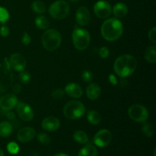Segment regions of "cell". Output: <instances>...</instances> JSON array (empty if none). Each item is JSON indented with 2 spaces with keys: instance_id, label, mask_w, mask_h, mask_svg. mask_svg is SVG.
I'll list each match as a JSON object with an SVG mask.
<instances>
[{
  "instance_id": "9",
  "label": "cell",
  "mask_w": 156,
  "mask_h": 156,
  "mask_svg": "<svg viewBox=\"0 0 156 156\" xmlns=\"http://www.w3.org/2000/svg\"><path fill=\"white\" fill-rule=\"evenodd\" d=\"M16 111L18 117L24 121L27 122L33 120L34 112L30 105L24 102H18L16 105Z\"/></svg>"
},
{
  "instance_id": "24",
  "label": "cell",
  "mask_w": 156,
  "mask_h": 156,
  "mask_svg": "<svg viewBox=\"0 0 156 156\" xmlns=\"http://www.w3.org/2000/svg\"><path fill=\"white\" fill-rule=\"evenodd\" d=\"M73 139L79 144H86L88 142V136L86 133L82 130H77L73 134Z\"/></svg>"
},
{
  "instance_id": "21",
  "label": "cell",
  "mask_w": 156,
  "mask_h": 156,
  "mask_svg": "<svg viewBox=\"0 0 156 156\" xmlns=\"http://www.w3.org/2000/svg\"><path fill=\"white\" fill-rule=\"evenodd\" d=\"M144 57L147 62L155 63L156 62V46H150L145 50Z\"/></svg>"
},
{
  "instance_id": "13",
  "label": "cell",
  "mask_w": 156,
  "mask_h": 156,
  "mask_svg": "<svg viewBox=\"0 0 156 156\" xmlns=\"http://www.w3.org/2000/svg\"><path fill=\"white\" fill-rule=\"evenodd\" d=\"M76 22L81 26H87L91 20L90 12L88 8L85 6H81L78 9L76 13Z\"/></svg>"
},
{
  "instance_id": "6",
  "label": "cell",
  "mask_w": 156,
  "mask_h": 156,
  "mask_svg": "<svg viewBox=\"0 0 156 156\" xmlns=\"http://www.w3.org/2000/svg\"><path fill=\"white\" fill-rule=\"evenodd\" d=\"M69 5L64 0L54 2L49 8V14L56 20H62L68 16L69 13Z\"/></svg>"
},
{
  "instance_id": "22",
  "label": "cell",
  "mask_w": 156,
  "mask_h": 156,
  "mask_svg": "<svg viewBox=\"0 0 156 156\" xmlns=\"http://www.w3.org/2000/svg\"><path fill=\"white\" fill-rule=\"evenodd\" d=\"M87 119H88V121L92 125H98L101 122V116L98 111L94 110L88 111Z\"/></svg>"
},
{
  "instance_id": "4",
  "label": "cell",
  "mask_w": 156,
  "mask_h": 156,
  "mask_svg": "<svg viewBox=\"0 0 156 156\" xmlns=\"http://www.w3.org/2000/svg\"><path fill=\"white\" fill-rule=\"evenodd\" d=\"M63 114L67 119L71 120L81 118L85 113V107L79 101H71L65 105Z\"/></svg>"
},
{
  "instance_id": "18",
  "label": "cell",
  "mask_w": 156,
  "mask_h": 156,
  "mask_svg": "<svg viewBox=\"0 0 156 156\" xmlns=\"http://www.w3.org/2000/svg\"><path fill=\"white\" fill-rule=\"evenodd\" d=\"M112 12L116 18H122L127 15L128 7L126 4L123 2L117 3L113 8Z\"/></svg>"
},
{
  "instance_id": "15",
  "label": "cell",
  "mask_w": 156,
  "mask_h": 156,
  "mask_svg": "<svg viewBox=\"0 0 156 156\" xmlns=\"http://www.w3.org/2000/svg\"><path fill=\"white\" fill-rule=\"evenodd\" d=\"M41 126L44 130L53 132V131H56L59 129V126H60V121L57 117L50 116L43 120Z\"/></svg>"
},
{
  "instance_id": "29",
  "label": "cell",
  "mask_w": 156,
  "mask_h": 156,
  "mask_svg": "<svg viewBox=\"0 0 156 156\" xmlns=\"http://www.w3.org/2000/svg\"><path fill=\"white\" fill-rule=\"evenodd\" d=\"M8 152L12 155H16L19 152V146L15 142H11L7 145Z\"/></svg>"
},
{
  "instance_id": "37",
  "label": "cell",
  "mask_w": 156,
  "mask_h": 156,
  "mask_svg": "<svg viewBox=\"0 0 156 156\" xmlns=\"http://www.w3.org/2000/svg\"><path fill=\"white\" fill-rule=\"evenodd\" d=\"M108 80L111 82V85H117V83H118V80H117V77L114 74L109 75V76H108Z\"/></svg>"
},
{
  "instance_id": "39",
  "label": "cell",
  "mask_w": 156,
  "mask_h": 156,
  "mask_svg": "<svg viewBox=\"0 0 156 156\" xmlns=\"http://www.w3.org/2000/svg\"><path fill=\"white\" fill-rule=\"evenodd\" d=\"M6 116H7L8 118L10 119V120H13V119H15V114H14L13 112H11L10 111H7V114H6Z\"/></svg>"
},
{
  "instance_id": "43",
  "label": "cell",
  "mask_w": 156,
  "mask_h": 156,
  "mask_svg": "<svg viewBox=\"0 0 156 156\" xmlns=\"http://www.w3.org/2000/svg\"><path fill=\"white\" fill-rule=\"evenodd\" d=\"M154 156H155V149H154Z\"/></svg>"
},
{
  "instance_id": "31",
  "label": "cell",
  "mask_w": 156,
  "mask_h": 156,
  "mask_svg": "<svg viewBox=\"0 0 156 156\" xmlns=\"http://www.w3.org/2000/svg\"><path fill=\"white\" fill-rule=\"evenodd\" d=\"M82 79L85 82H91L94 79V75L90 70H85L82 73Z\"/></svg>"
},
{
  "instance_id": "34",
  "label": "cell",
  "mask_w": 156,
  "mask_h": 156,
  "mask_svg": "<svg viewBox=\"0 0 156 156\" xmlns=\"http://www.w3.org/2000/svg\"><path fill=\"white\" fill-rule=\"evenodd\" d=\"M148 37L154 44H156V27H153L148 33Z\"/></svg>"
},
{
  "instance_id": "14",
  "label": "cell",
  "mask_w": 156,
  "mask_h": 156,
  "mask_svg": "<svg viewBox=\"0 0 156 156\" xmlns=\"http://www.w3.org/2000/svg\"><path fill=\"white\" fill-rule=\"evenodd\" d=\"M35 134H36V132L34 128L27 126V127L22 128L18 131V134H17V138L20 143H26L31 141L34 138Z\"/></svg>"
},
{
  "instance_id": "40",
  "label": "cell",
  "mask_w": 156,
  "mask_h": 156,
  "mask_svg": "<svg viewBox=\"0 0 156 156\" xmlns=\"http://www.w3.org/2000/svg\"><path fill=\"white\" fill-rule=\"evenodd\" d=\"M54 156H69V155H67V154L66 153H62V152H59V153H57Z\"/></svg>"
},
{
  "instance_id": "11",
  "label": "cell",
  "mask_w": 156,
  "mask_h": 156,
  "mask_svg": "<svg viewBox=\"0 0 156 156\" xmlns=\"http://www.w3.org/2000/svg\"><path fill=\"white\" fill-rule=\"evenodd\" d=\"M27 62L22 54L19 53H13L9 58V66L13 69L15 71L21 72L24 70Z\"/></svg>"
},
{
  "instance_id": "8",
  "label": "cell",
  "mask_w": 156,
  "mask_h": 156,
  "mask_svg": "<svg viewBox=\"0 0 156 156\" xmlns=\"http://www.w3.org/2000/svg\"><path fill=\"white\" fill-rule=\"evenodd\" d=\"M94 12L96 16L101 19H106L112 12V8L109 2L105 0L97 2L94 5Z\"/></svg>"
},
{
  "instance_id": "42",
  "label": "cell",
  "mask_w": 156,
  "mask_h": 156,
  "mask_svg": "<svg viewBox=\"0 0 156 156\" xmlns=\"http://www.w3.org/2000/svg\"><path fill=\"white\" fill-rule=\"evenodd\" d=\"M69 1H71V2H77V1H79V0H69Z\"/></svg>"
},
{
  "instance_id": "27",
  "label": "cell",
  "mask_w": 156,
  "mask_h": 156,
  "mask_svg": "<svg viewBox=\"0 0 156 156\" xmlns=\"http://www.w3.org/2000/svg\"><path fill=\"white\" fill-rule=\"evenodd\" d=\"M19 79L20 82L23 84H29L30 82V79H31V76L30 74L28 72L25 71V70H23V71L20 72L19 74Z\"/></svg>"
},
{
  "instance_id": "3",
  "label": "cell",
  "mask_w": 156,
  "mask_h": 156,
  "mask_svg": "<svg viewBox=\"0 0 156 156\" xmlns=\"http://www.w3.org/2000/svg\"><path fill=\"white\" fill-rule=\"evenodd\" d=\"M41 42L44 48L47 51H54L60 46L62 43V36L56 29H48L43 34Z\"/></svg>"
},
{
  "instance_id": "17",
  "label": "cell",
  "mask_w": 156,
  "mask_h": 156,
  "mask_svg": "<svg viewBox=\"0 0 156 156\" xmlns=\"http://www.w3.org/2000/svg\"><path fill=\"white\" fill-rule=\"evenodd\" d=\"M101 94V87L96 83H91L86 88V95L90 100H96Z\"/></svg>"
},
{
  "instance_id": "33",
  "label": "cell",
  "mask_w": 156,
  "mask_h": 156,
  "mask_svg": "<svg viewBox=\"0 0 156 156\" xmlns=\"http://www.w3.org/2000/svg\"><path fill=\"white\" fill-rule=\"evenodd\" d=\"M99 56H100L101 59H106L107 57H108L110 54V50L108 49V47H102L99 49Z\"/></svg>"
},
{
  "instance_id": "20",
  "label": "cell",
  "mask_w": 156,
  "mask_h": 156,
  "mask_svg": "<svg viewBox=\"0 0 156 156\" xmlns=\"http://www.w3.org/2000/svg\"><path fill=\"white\" fill-rule=\"evenodd\" d=\"M13 131L12 123L8 121H2L0 123V136L2 138L9 137Z\"/></svg>"
},
{
  "instance_id": "16",
  "label": "cell",
  "mask_w": 156,
  "mask_h": 156,
  "mask_svg": "<svg viewBox=\"0 0 156 156\" xmlns=\"http://www.w3.org/2000/svg\"><path fill=\"white\" fill-rule=\"evenodd\" d=\"M65 91L67 95L73 98H79L83 94V89L82 87L75 82H70L65 87Z\"/></svg>"
},
{
  "instance_id": "1",
  "label": "cell",
  "mask_w": 156,
  "mask_h": 156,
  "mask_svg": "<svg viewBox=\"0 0 156 156\" xmlns=\"http://www.w3.org/2000/svg\"><path fill=\"white\" fill-rule=\"evenodd\" d=\"M137 67V60L133 56L124 54L116 59L114 69L116 74L120 78H126L135 72Z\"/></svg>"
},
{
  "instance_id": "12",
  "label": "cell",
  "mask_w": 156,
  "mask_h": 156,
  "mask_svg": "<svg viewBox=\"0 0 156 156\" xmlns=\"http://www.w3.org/2000/svg\"><path fill=\"white\" fill-rule=\"evenodd\" d=\"M18 100L15 94H6L0 98V108L4 111H9L15 108Z\"/></svg>"
},
{
  "instance_id": "23",
  "label": "cell",
  "mask_w": 156,
  "mask_h": 156,
  "mask_svg": "<svg viewBox=\"0 0 156 156\" xmlns=\"http://www.w3.org/2000/svg\"><path fill=\"white\" fill-rule=\"evenodd\" d=\"M35 24L40 30H47L50 27V21L44 15H40L35 18Z\"/></svg>"
},
{
  "instance_id": "36",
  "label": "cell",
  "mask_w": 156,
  "mask_h": 156,
  "mask_svg": "<svg viewBox=\"0 0 156 156\" xmlns=\"http://www.w3.org/2000/svg\"><path fill=\"white\" fill-rule=\"evenodd\" d=\"M9 33H10V30H9V27L5 25H2L0 27V35L3 37H5L9 36Z\"/></svg>"
},
{
  "instance_id": "2",
  "label": "cell",
  "mask_w": 156,
  "mask_h": 156,
  "mask_svg": "<svg viewBox=\"0 0 156 156\" xmlns=\"http://www.w3.org/2000/svg\"><path fill=\"white\" fill-rule=\"evenodd\" d=\"M123 26L121 21L117 18H108L104 21L101 27L102 37L108 41H116L122 36Z\"/></svg>"
},
{
  "instance_id": "30",
  "label": "cell",
  "mask_w": 156,
  "mask_h": 156,
  "mask_svg": "<svg viewBox=\"0 0 156 156\" xmlns=\"http://www.w3.org/2000/svg\"><path fill=\"white\" fill-rule=\"evenodd\" d=\"M9 19V13L5 8L0 6V22L5 24Z\"/></svg>"
},
{
  "instance_id": "41",
  "label": "cell",
  "mask_w": 156,
  "mask_h": 156,
  "mask_svg": "<svg viewBox=\"0 0 156 156\" xmlns=\"http://www.w3.org/2000/svg\"><path fill=\"white\" fill-rule=\"evenodd\" d=\"M0 156H4V152L1 149H0Z\"/></svg>"
},
{
  "instance_id": "28",
  "label": "cell",
  "mask_w": 156,
  "mask_h": 156,
  "mask_svg": "<svg viewBox=\"0 0 156 156\" xmlns=\"http://www.w3.org/2000/svg\"><path fill=\"white\" fill-rule=\"evenodd\" d=\"M37 140L43 145H48L51 142L50 136L45 133H41L37 135Z\"/></svg>"
},
{
  "instance_id": "5",
  "label": "cell",
  "mask_w": 156,
  "mask_h": 156,
  "mask_svg": "<svg viewBox=\"0 0 156 156\" xmlns=\"http://www.w3.org/2000/svg\"><path fill=\"white\" fill-rule=\"evenodd\" d=\"M73 42L74 47L79 50H85L89 47L91 37L89 32L85 29L76 28L73 31Z\"/></svg>"
},
{
  "instance_id": "7",
  "label": "cell",
  "mask_w": 156,
  "mask_h": 156,
  "mask_svg": "<svg viewBox=\"0 0 156 156\" xmlns=\"http://www.w3.org/2000/svg\"><path fill=\"white\" fill-rule=\"evenodd\" d=\"M129 118L136 123H145L149 118V111L141 105H132L128 110Z\"/></svg>"
},
{
  "instance_id": "10",
  "label": "cell",
  "mask_w": 156,
  "mask_h": 156,
  "mask_svg": "<svg viewBox=\"0 0 156 156\" xmlns=\"http://www.w3.org/2000/svg\"><path fill=\"white\" fill-rule=\"evenodd\" d=\"M112 134L108 129H101L94 137V143L100 148H105L111 143Z\"/></svg>"
},
{
  "instance_id": "35",
  "label": "cell",
  "mask_w": 156,
  "mask_h": 156,
  "mask_svg": "<svg viewBox=\"0 0 156 156\" xmlns=\"http://www.w3.org/2000/svg\"><path fill=\"white\" fill-rule=\"evenodd\" d=\"M21 42L24 45H28L31 42V37L29 35V34L27 32H24L22 35V37H21Z\"/></svg>"
},
{
  "instance_id": "25",
  "label": "cell",
  "mask_w": 156,
  "mask_h": 156,
  "mask_svg": "<svg viewBox=\"0 0 156 156\" xmlns=\"http://www.w3.org/2000/svg\"><path fill=\"white\" fill-rule=\"evenodd\" d=\"M31 9L34 12L37 14H43L46 12L45 4L40 0H36L32 2Z\"/></svg>"
},
{
  "instance_id": "32",
  "label": "cell",
  "mask_w": 156,
  "mask_h": 156,
  "mask_svg": "<svg viewBox=\"0 0 156 156\" xmlns=\"http://www.w3.org/2000/svg\"><path fill=\"white\" fill-rule=\"evenodd\" d=\"M65 91L62 88H56L51 93V96L54 99H60L63 97Z\"/></svg>"
},
{
  "instance_id": "44",
  "label": "cell",
  "mask_w": 156,
  "mask_h": 156,
  "mask_svg": "<svg viewBox=\"0 0 156 156\" xmlns=\"http://www.w3.org/2000/svg\"><path fill=\"white\" fill-rule=\"evenodd\" d=\"M0 98H1V97H0Z\"/></svg>"
},
{
  "instance_id": "38",
  "label": "cell",
  "mask_w": 156,
  "mask_h": 156,
  "mask_svg": "<svg viewBox=\"0 0 156 156\" xmlns=\"http://www.w3.org/2000/svg\"><path fill=\"white\" fill-rule=\"evenodd\" d=\"M21 91V85H19V84H16V85H14L13 88H12V91H13L15 94H18Z\"/></svg>"
},
{
  "instance_id": "26",
  "label": "cell",
  "mask_w": 156,
  "mask_h": 156,
  "mask_svg": "<svg viewBox=\"0 0 156 156\" xmlns=\"http://www.w3.org/2000/svg\"><path fill=\"white\" fill-rule=\"evenodd\" d=\"M142 131L147 137H152L154 135V127L150 123H144L142 127Z\"/></svg>"
},
{
  "instance_id": "19",
  "label": "cell",
  "mask_w": 156,
  "mask_h": 156,
  "mask_svg": "<svg viewBox=\"0 0 156 156\" xmlns=\"http://www.w3.org/2000/svg\"><path fill=\"white\" fill-rule=\"evenodd\" d=\"M78 156H98V149L91 144H87L81 149Z\"/></svg>"
}]
</instances>
